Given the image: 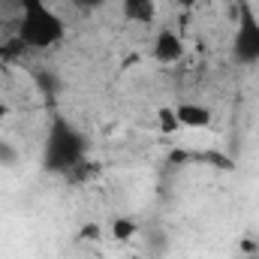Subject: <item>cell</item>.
I'll return each instance as SVG.
<instances>
[{
	"label": "cell",
	"mask_w": 259,
	"mask_h": 259,
	"mask_svg": "<svg viewBox=\"0 0 259 259\" xmlns=\"http://www.w3.org/2000/svg\"><path fill=\"white\" fill-rule=\"evenodd\" d=\"M121 15L130 24H154L157 3L154 0H121Z\"/></svg>",
	"instance_id": "obj_6"
},
{
	"label": "cell",
	"mask_w": 259,
	"mask_h": 259,
	"mask_svg": "<svg viewBox=\"0 0 259 259\" xmlns=\"http://www.w3.org/2000/svg\"><path fill=\"white\" fill-rule=\"evenodd\" d=\"M24 52H30V49H27L15 33H12L9 39H3V42H0V61H18Z\"/></svg>",
	"instance_id": "obj_9"
},
{
	"label": "cell",
	"mask_w": 259,
	"mask_h": 259,
	"mask_svg": "<svg viewBox=\"0 0 259 259\" xmlns=\"http://www.w3.org/2000/svg\"><path fill=\"white\" fill-rule=\"evenodd\" d=\"M18 27L15 36L30 49V52H46L55 49L66 36V21L49 6V0H18Z\"/></svg>",
	"instance_id": "obj_1"
},
{
	"label": "cell",
	"mask_w": 259,
	"mask_h": 259,
	"mask_svg": "<svg viewBox=\"0 0 259 259\" xmlns=\"http://www.w3.org/2000/svg\"><path fill=\"white\" fill-rule=\"evenodd\" d=\"M157 127H160V133H166V136L181 130L178 115H175V106H160V109H157Z\"/></svg>",
	"instance_id": "obj_8"
},
{
	"label": "cell",
	"mask_w": 259,
	"mask_h": 259,
	"mask_svg": "<svg viewBox=\"0 0 259 259\" xmlns=\"http://www.w3.org/2000/svg\"><path fill=\"white\" fill-rule=\"evenodd\" d=\"M88 151L84 133L66 118H55L42 142V169L52 175H69L72 169L81 166Z\"/></svg>",
	"instance_id": "obj_2"
},
{
	"label": "cell",
	"mask_w": 259,
	"mask_h": 259,
	"mask_svg": "<svg viewBox=\"0 0 259 259\" xmlns=\"http://www.w3.org/2000/svg\"><path fill=\"white\" fill-rule=\"evenodd\" d=\"M6 115H9V106H6V103H3V100H0V124H3V121H6Z\"/></svg>",
	"instance_id": "obj_11"
},
{
	"label": "cell",
	"mask_w": 259,
	"mask_h": 259,
	"mask_svg": "<svg viewBox=\"0 0 259 259\" xmlns=\"http://www.w3.org/2000/svg\"><path fill=\"white\" fill-rule=\"evenodd\" d=\"M184 55H187V46H184L181 33H175L172 27H160L157 36H154V46H151V58L157 64L169 66V64H178Z\"/></svg>",
	"instance_id": "obj_4"
},
{
	"label": "cell",
	"mask_w": 259,
	"mask_h": 259,
	"mask_svg": "<svg viewBox=\"0 0 259 259\" xmlns=\"http://www.w3.org/2000/svg\"><path fill=\"white\" fill-rule=\"evenodd\" d=\"M175 115H178V124L184 130H208L214 124V112L202 103H178Z\"/></svg>",
	"instance_id": "obj_5"
},
{
	"label": "cell",
	"mask_w": 259,
	"mask_h": 259,
	"mask_svg": "<svg viewBox=\"0 0 259 259\" xmlns=\"http://www.w3.org/2000/svg\"><path fill=\"white\" fill-rule=\"evenodd\" d=\"M109 232H112L115 241H130L139 232V220L136 217H115L112 226H109Z\"/></svg>",
	"instance_id": "obj_7"
},
{
	"label": "cell",
	"mask_w": 259,
	"mask_h": 259,
	"mask_svg": "<svg viewBox=\"0 0 259 259\" xmlns=\"http://www.w3.org/2000/svg\"><path fill=\"white\" fill-rule=\"evenodd\" d=\"M72 6L78 12H97L100 6H106V0H72Z\"/></svg>",
	"instance_id": "obj_10"
},
{
	"label": "cell",
	"mask_w": 259,
	"mask_h": 259,
	"mask_svg": "<svg viewBox=\"0 0 259 259\" xmlns=\"http://www.w3.org/2000/svg\"><path fill=\"white\" fill-rule=\"evenodd\" d=\"M232 61L238 66H259V15L241 3L232 33Z\"/></svg>",
	"instance_id": "obj_3"
}]
</instances>
